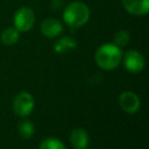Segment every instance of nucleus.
I'll return each mask as SVG.
<instances>
[{"mask_svg": "<svg viewBox=\"0 0 149 149\" xmlns=\"http://www.w3.org/2000/svg\"><path fill=\"white\" fill-rule=\"evenodd\" d=\"M95 63L104 70H113L119 66L122 59V51L120 47L114 43H105L95 51Z\"/></svg>", "mask_w": 149, "mask_h": 149, "instance_id": "obj_1", "label": "nucleus"}, {"mask_svg": "<svg viewBox=\"0 0 149 149\" xmlns=\"http://www.w3.org/2000/svg\"><path fill=\"white\" fill-rule=\"evenodd\" d=\"M88 19L90 9L86 3L81 1L70 2L63 12V20L71 28H79L84 26L88 21Z\"/></svg>", "mask_w": 149, "mask_h": 149, "instance_id": "obj_2", "label": "nucleus"}, {"mask_svg": "<svg viewBox=\"0 0 149 149\" xmlns=\"http://www.w3.org/2000/svg\"><path fill=\"white\" fill-rule=\"evenodd\" d=\"M35 102H34V98L31 97L30 93L28 92H21L19 93L14 101H13V111L16 115L19 116H28L33 109H34Z\"/></svg>", "mask_w": 149, "mask_h": 149, "instance_id": "obj_3", "label": "nucleus"}, {"mask_svg": "<svg viewBox=\"0 0 149 149\" xmlns=\"http://www.w3.org/2000/svg\"><path fill=\"white\" fill-rule=\"evenodd\" d=\"M35 23V14L28 7H21L15 12L14 15V27L19 31H28L33 28Z\"/></svg>", "mask_w": 149, "mask_h": 149, "instance_id": "obj_4", "label": "nucleus"}, {"mask_svg": "<svg viewBox=\"0 0 149 149\" xmlns=\"http://www.w3.org/2000/svg\"><path fill=\"white\" fill-rule=\"evenodd\" d=\"M123 65L127 71L132 73H139L144 68V58L139 51L128 50L123 56Z\"/></svg>", "mask_w": 149, "mask_h": 149, "instance_id": "obj_5", "label": "nucleus"}, {"mask_svg": "<svg viewBox=\"0 0 149 149\" xmlns=\"http://www.w3.org/2000/svg\"><path fill=\"white\" fill-rule=\"evenodd\" d=\"M119 104L120 107L123 109V112L128 114L136 113L140 108V99L139 97L130 91H125L119 97Z\"/></svg>", "mask_w": 149, "mask_h": 149, "instance_id": "obj_6", "label": "nucleus"}, {"mask_svg": "<svg viewBox=\"0 0 149 149\" xmlns=\"http://www.w3.org/2000/svg\"><path fill=\"white\" fill-rule=\"evenodd\" d=\"M123 8L133 15H146L149 10V0H121Z\"/></svg>", "mask_w": 149, "mask_h": 149, "instance_id": "obj_7", "label": "nucleus"}, {"mask_svg": "<svg viewBox=\"0 0 149 149\" xmlns=\"http://www.w3.org/2000/svg\"><path fill=\"white\" fill-rule=\"evenodd\" d=\"M70 142L74 149H86L90 142V136L85 129L76 128L70 134Z\"/></svg>", "mask_w": 149, "mask_h": 149, "instance_id": "obj_8", "label": "nucleus"}, {"mask_svg": "<svg viewBox=\"0 0 149 149\" xmlns=\"http://www.w3.org/2000/svg\"><path fill=\"white\" fill-rule=\"evenodd\" d=\"M41 31L44 36L52 38L62 34L63 26L56 19H47L41 23Z\"/></svg>", "mask_w": 149, "mask_h": 149, "instance_id": "obj_9", "label": "nucleus"}, {"mask_svg": "<svg viewBox=\"0 0 149 149\" xmlns=\"http://www.w3.org/2000/svg\"><path fill=\"white\" fill-rule=\"evenodd\" d=\"M76 47H77V42L73 38L69 37V36H65V37H62L61 40H58L55 43L54 50L57 54H65V52H69V51L73 50Z\"/></svg>", "mask_w": 149, "mask_h": 149, "instance_id": "obj_10", "label": "nucleus"}, {"mask_svg": "<svg viewBox=\"0 0 149 149\" xmlns=\"http://www.w3.org/2000/svg\"><path fill=\"white\" fill-rule=\"evenodd\" d=\"M20 31L14 28H6L1 34V41L6 45H13L19 41Z\"/></svg>", "mask_w": 149, "mask_h": 149, "instance_id": "obj_11", "label": "nucleus"}, {"mask_svg": "<svg viewBox=\"0 0 149 149\" xmlns=\"http://www.w3.org/2000/svg\"><path fill=\"white\" fill-rule=\"evenodd\" d=\"M34 125L28 120H23L17 125V132L23 139H30L34 134Z\"/></svg>", "mask_w": 149, "mask_h": 149, "instance_id": "obj_12", "label": "nucleus"}, {"mask_svg": "<svg viewBox=\"0 0 149 149\" xmlns=\"http://www.w3.org/2000/svg\"><path fill=\"white\" fill-rule=\"evenodd\" d=\"M40 149H65V146L63 144V142L58 139L55 137H48L44 139L41 144H40Z\"/></svg>", "mask_w": 149, "mask_h": 149, "instance_id": "obj_13", "label": "nucleus"}, {"mask_svg": "<svg viewBox=\"0 0 149 149\" xmlns=\"http://www.w3.org/2000/svg\"><path fill=\"white\" fill-rule=\"evenodd\" d=\"M130 38V35L127 30H119L115 35H114V44L118 47H123L126 44H128Z\"/></svg>", "mask_w": 149, "mask_h": 149, "instance_id": "obj_14", "label": "nucleus"}]
</instances>
